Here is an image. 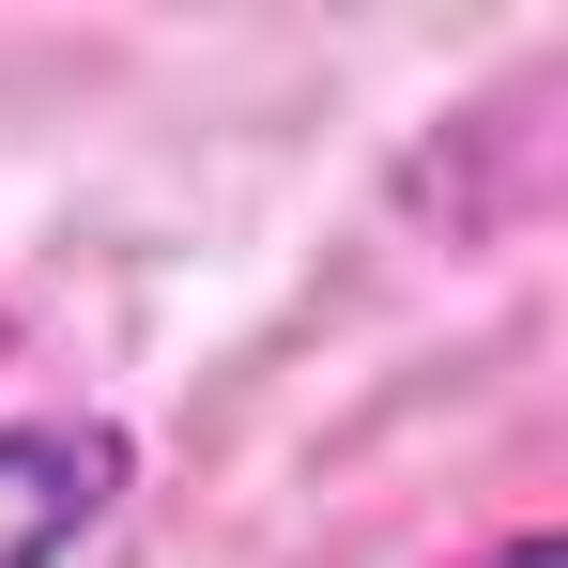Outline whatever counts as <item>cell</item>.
<instances>
[{"mask_svg":"<svg viewBox=\"0 0 568 568\" xmlns=\"http://www.w3.org/2000/svg\"><path fill=\"white\" fill-rule=\"evenodd\" d=\"M123 491V430L108 415H16L0 430V568H62Z\"/></svg>","mask_w":568,"mask_h":568,"instance_id":"6da1fadb","label":"cell"},{"mask_svg":"<svg viewBox=\"0 0 568 568\" xmlns=\"http://www.w3.org/2000/svg\"><path fill=\"white\" fill-rule=\"evenodd\" d=\"M476 568H568V554H554V538H538V523H523V538H491V554H476Z\"/></svg>","mask_w":568,"mask_h":568,"instance_id":"7a4b0ae2","label":"cell"}]
</instances>
